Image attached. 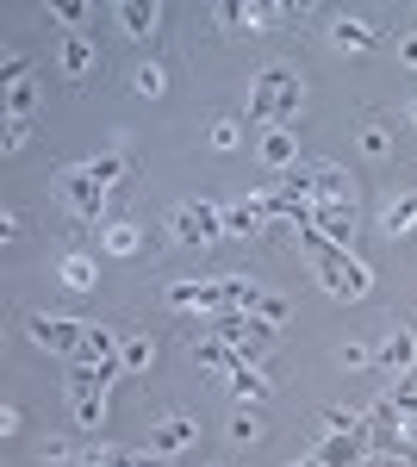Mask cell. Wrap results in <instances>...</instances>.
I'll return each instance as SVG.
<instances>
[{
    "mask_svg": "<svg viewBox=\"0 0 417 467\" xmlns=\"http://www.w3.org/2000/svg\"><path fill=\"white\" fill-rule=\"evenodd\" d=\"M361 467H412V462H392V455H368Z\"/></svg>",
    "mask_w": 417,
    "mask_h": 467,
    "instance_id": "obj_36",
    "label": "cell"
},
{
    "mask_svg": "<svg viewBox=\"0 0 417 467\" xmlns=\"http://www.w3.org/2000/svg\"><path fill=\"white\" fill-rule=\"evenodd\" d=\"M106 467H174V462H162V455H100Z\"/></svg>",
    "mask_w": 417,
    "mask_h": 467,
    "instance_id": "obj_28",
    "label": "cell"
},
{
    "mask_svg": "<svg viewBox=\"0 0 417 467\" xmlns=\"http://www.w3.org/2000/svg\"><path fill=\"white\" fill-rule=\"evenodd\" d=\"M88 175L100 181V187H119V181H125V156H94V162H88Z\"/></svg>",
    "mask_w": 417,
    "mask_h": 467,
    "instance_id": "obj_23",
    "label": "cell"
},
{
    "mask_svg": "<svg viewBox=\"0 0 417 467\" xmlns=\"http://www.w3.org/2000/svg\"><path fill=\"white\" fill-rule=\"evenodd\" d=\"M361 150H368V156H386V131L381 125H361Z\"/></svg>",
    "mask_w": 417,
    "mask_h": 467,
    "instance_id": "obj_31",
    "label": "cell"
},
{
    "mask_svg": "<svg viewBox=\"0 0 417 467\" xmlns=\"http://www.w3.org/2000/svg\"><path fill=\"white\" fill-rule=\"evenodd\" d=\"M318 200H330V206H355V187L337 162H312V206Z\"/></svg>",
    "mask_w": 417,
    "mask_h": 467,
    "instance_id": "obj_7",
    "label": "cell"
},
{
    "mask_svg": "<svg viewBox=\"0 0 417 467\" xmlns=\"http://www.w3.org/2000/svg\"><path fill=\"white\" fill-rule=\"evenodd\" d=\"M249 312H231V306H224V312H212V337H218V343H249Z\"/></svg>",
    "mask_w": 417,
    "mask_h": 467,
    "instance_id": "obj_13",
    "label": "cell"
},
{
    "mask_svg": "<svg viewBox=\"0 0 417 467\" xmlns=\"http://www.w3.org/2000/svg\"><path fill=\"white\" fill-rule=\"evenodd\" d=\"M94 467H106V462H100V455H94Z\"/></svg>",
    "mask_w": 417,
    "mask_h": 467,
    "instance_id": "obj_39",
    "label": "cell"
},
{
    "mask_svg": "<svg viewBox=\"0 0 417 467\" xmlns=\"http://www.w3.org/2000/svg\"><path fill=\"white\" fill-rule=\"evenodd\" d=\"M224 231H231V237H255V231H262V213H255V206H231V213H224Z\"/></svg>",
    "mask_w": 417,
    "mask_h": 467,
    "instance_id": "obj_18",
    "label": "cell"
},
{
    "mask_svg": "<svg viewBox=\"0 0 417 467\" xmlns=\"http://www.w3.org/2000/svg\"><path fill=\"white\" fill-rule=\"evenodd\" d=\"M75 424H81V431H100V424H106V399L100 393H81V399H75Z\"/></svg>",
    "mask_w": 417,
    "mask_h": 467,
    "instance_id": "obj_20",
    "label": "cell"
},
{
    "mask_svg": "<svg viewBox=\"0 0 417 467\" xmlns=\"http://www.w3.org/2000/svg\"><path fill=\"white\" fill-rule=\"evenodd\" d=\"M187 442H193V418H162V424H156V449H162V455H169V449H187Z\"/></svg>",
    "mask_w": 417,
    "mask_h": 467,
    "instance_id": "obj_17",
    "label": "cell"
},
{
    "mask_svg": "<svg viewBox=\"0 0 417 467\" xmlns=\"http://www.w3.org/2000/svg\"><path fill=\"white\" fill-rule=\"evenodd\" d=\"M412 125H417V100H412Z\"/></svg>",
    "mask_w": 417,
    "mask_h": 467,
    "instance_id": "obj_38",
    "label": "cell"
},
{
    "mask_svg": "<svg viewBox=\"0 0 417 467\" xmlns=\"http://www.w3.org/2000/svg\"><path fill=\"white\" fill-rule=\"evenodd\" d=\"M287 312H293V299H287V293H262L249 318H262V324H280V318H287Z\"/></svg>",
    "mask_w": 417,
    "mask_h": 467,
    "instance_id": "obj_22",
    "label": "cell"
},
{
    "mask_svg": "<svg viewBox=\"0 0 417 467\" xmlns=\"http://www.w3.org/2000/svg\"><path fill=\"white\" fill-rule=\"evenodd\" d=\"M88 63H94L88 37H69V44H63V69H69V75H88Z\"/></svg>",
    "mask_w": 417,
    "mask_h": 467,
    "instance_id": "obj_24",
    "label": "cell"
},
{
    "mask_svg": "<svg viewBox=\"0 0 417 467\" xmlns=\"http://www.w3.org/2000/svg\"><path fill=\"white\" fill-rule=\"evenodd\" d=\"M368 455H374V449H368V431H355V436H324V442H318V462H324V467H361Z\"/></svg>",
    "mask_w": 417,
    "mask_h": 467,
    "instance_id": "obj_6",
    "label": "cell"
},
{
    "mask_svg": "<svg viewBox=\"0 0 417 467\" xmlns=\"http://www.w3.org/2000/svg\"><path fill=\"white\" fill-rule=\"evenodd\" d=\"M386 237H405V231H412L417 224V193H399V200H392V206H386Z\"/></svg>",
    "mask_w": 417,
    "mask_h": 467,
    "instance_id": "obj_16",
    "label": "cell"
},
{
    "mask_svg": "<svg viewBox=\"0 0 417 467\" xmlns=\"http://www.w3.org/2000/svg\"><path fill=\"white\" fill-rule=\"evenodd\" d=\"M330 37H337V50H374V44H381V32H374V26H355V19H337V26H330Z\"/></svg>",
    "mask_w": 417,
    "mask_h": 467,
    "instance_id": "obj_14",
    "label": "cell"
},
{
    "mask_svg": "<svg viewBox=\"0 0 417 467\" xmlns=\"http://www.w3.org/2000/svg\"><path fill=\"white\" fill-rule=\"evenodd\" d=\"M293 156H299L293 131H287V125H268V131H262V162L280 175V169H293Z\"/></svg>",
    "mask_w": 417,
    "mask_h": 467,
    "instance_id": "obj_10",
    "label": "cell"
},
{
    "mask_svg": "<svg viewBox=\"0 0 417 467\" xmlns=\"http://www.w3.org/2000/svg\"><path fill=\"white\" fill-rule=\"evenodd\" d=\"M100 387H106V368H100V361H69V399L100 393Z\"/></svg>",
    "mask_w": 417,
    "mask_h": 467,
    "instance_id": "obj_15",
    "label": "cell"
},
{
    "mask_svg": "<svg viewBox=\"0 0 417 467\" xmlns=\"http://www.w3.org/2000/svg\"><path fill=\"white\" fill-rule=\"evenodd\" d=\"M125 368H131V374L150 368V337H131V343H125Z\"/></svg>",
    "mask_w": 417,
    "mask_h": 467,
    "instance_id": "obj_29",
    "label": "cell"
},
{
    "mask_svg": "<svg viewBox=\"0 0 417 467\" xmlns=\"http://www.w3.org/2000/svg\"><path fill=\"white\" fill-rule=\"evenodd\" d=\"M32 107H37V88H32V81L6 88V119H26V125H32Z\"/></svg>",
    "mask_w": 417,
    "mask_h": 467,
    "instance_id": "obj_19",
    "label": "cell"
},
{
    "mask_svg": "<svg viewBox=\"0 0 417 467\" xmlns=\"http://www.w3.org/2000/svg\"><path fill=\"white\" fill-rule=\"evenodd\" d=\"M138 88H143V94H162V63H143V69H138Z\"/></svg>",
    "mask_w": 417,
    "mask_h": 467,
    "instance_id": "obj_30",
    "label": "cell"
},
{
    "mask_svg": "<svg viewBox=\"0 0 417 467\" xmlns=\"http://www.w3.org/2000/svg\"><path fill=\"white\" fill-rule=\"evenodd\" d=\"M299 244H306V255H312L318 281L337 293V299H368V293H374V275H368V268H361L343 244H330L318 224H299Z\"/></svg>",
    "mask_w": 417,
    "mask_h": 467,
    "instance_id": "obj_1",
    "label": "cell"
},
{
    "mask_svg": "<svg viewBox=\"0 0 417 467\" xmlns=\"http://www.w3.org/2000/svg\"><path fill=\"white\" fill-rule=\"evenodd\" d=\"M312 224L330 237V244H343V250L355 244V206H330V200H318V206H312Z\"/></svg>",
    "mask_w": 417,
    "mask_h": 467,
    "instance_id": "obj_8",
    "label": "cell"
},
{
    "mask_svg": "<svg viewBox=\"0 0 417 467\" xmlns=\"http://www.w3.org/2000/svg\"><path fill=\"white\" fill-rule=\"evenodd\" d=\"M255 299H262V293L249 287V281H224V306H231V312H255Z\"/></svg>",
    "mask_w": 417,
    "mask_h": 467,
    "instance_id": "obj_25",
    "label": "cell"
},
{
    "mask_svg": "<svg viewBox=\"0 0 417 467\" xmlns=\"http://www.w3.org/2000/svg\"><path fill=\"white\" fill-rule=\"evenodd\" d=\"M374 368H392V374H412V368H417V337H412V330H392V337H386V349L374 356Z\"/></svg>",
    "mask_w": 417,
    "mask_h": 467,
    "instance_id": "obj_9",
    "label": "cell"
},
{
    "mask_svg": "<svg viewBox=\"0 0 417 467\" xmlns=\"http://www.w3.org/2000/svg\"><path fill=\"white\" fill-rule=\"evenodd\" d=\"M156 19H162L156 0H125V6H119V26H125L131 37H150V32H156Z\"/></svg>",
    "mask_w": 417,
    "mask_h": 467,
    "instance_id": "obj_11",
    "label": "cell"
},
{
    "mask_svg": "<svg viewBox=\"0 0 417 467\" xmlns=\"http://www.w3.org/2000/svg\"><path fill=\"white\" fill-rule=\"evenodd\" d=\"M169 231L181 244H218V237H224V213H218L212 200H193V206L169 213Z\"/></svg>",
    "mask_w": 417,
    "mask_h": 467,
    "instance_id": "obj_3",
    "label": "cell"
},
{
    "mask_svg": "<svg viewBox=\"0 0 417 467\" xmlns=\"http://www.w3.org/2000/svg\"><path fill=\"white\" fill-rule=\"evenodd\" d=\"M106 244H112L119 255H131L138 250V224H106Z\"/></svg>",
    "mask_w": 417,
    "mask_h": 467,
    "instance_id": "obj_27",
    "label": "cell"
},
{
    "mask_svg": "<svg viewBox=\"0 0 417 467\" xmlns=\"http://www.w3.org/2000/svg\"><path fill=\"white\" fill-rule=\"evenodd\" d=\"M231 393H237V399H262V393H268V374H255V368H231Z\"/></svg>",
    "mask_w": 417,
    "mask_h": 467,
    "instance_id": "obj_21",
    "label": "cell"
},
{
    "mask_svg": "<svg viewBox=\"0 0 417 467\" xmlns=\"http://www.w3.org/2000/svg\"><path fill=\"white\" fill-rule=\"evenodd\" d=\"M26 337H32L37 349H57V356H69V361L88 356V324H69V318H44V312H32V318H26Z\"/></svg>",
    "mask_w": 417,
    "mask_h": 467,
    "instance_id": "obj_2",
    "label": "cell"
},
{
    "mask_svg": "<svg viewBox=\"0 0 417 467\" xmlns=\"http://www.w3.org/2000/svg\"><path fill=\"white\" fill-rule=\"evenodd\" d=\"M63 281H69V287H94V262H88V255H69V262H63Z\"/></svg>",
    "mask_w": 417,
    "mask_h": 467,
    "instance_id": "obj_26",
    "label": "cell"
},
{
    "mask_svg": "<svg viewBox=\"0 0 417 467\" xmlns=\"http://www.w3.org/2000/svg\"><path fill=\"white\" fill-rule=\"evenodd\" d=\"M63 193H69V206H75L81 218H94V224L106 218V187H100L94 175H88V169H75V175L63 181Z\"/></svg>",
    "mask_w": 417,
    "mask_h": 467,
    "instance_id": "obj_5",
    "label": "cell"
},
{
    "mask_svg": "<svg viewBox=\"0 0 417 467\" xmlns=\"http://www.w3.org/2000/svg\"><path fill=\"white\" fill-rule=\"evenodd\" d=\"M343 368H368V349L361 343H343Z\"/></svg>",
    "mask_w": 417,
    "mask_h": 467,
    "instance_id": "obj_34",
    "label": "cell"
},
{
    "mask_svg": "<svg viewBox=\"0 0 417 467\" xmlns=\"http://www.w3.org/2000/svg\"><path fill=\"white\" fill-rule=\"evenodd\" d=\"M399 57H405V69H417V32H412V37H399Z\"/></svg>",
    "mask_w": 417,
    "mask_h": 467,
    "instance_id": "obj_35",
    "label": "cell"
},
{
    "mask_svg": "<svg viewBox=\"0 0 417 467\" xmlns=\"http://www.w3.org/2000/svg\"><path fill=\"white\" fill-rule=\"evenodd\" d=\"M169 306L174 312H224V281H174L169 287Z\"/></svg>",
    "mask_w": 417,
    "mask_h": 467,
    "instance_id": "obj_4",
    "label": "cell"
},
{
    "mask_svg": "<svg viewBox=\"0 0 417 467\" xmlns=\"http://www.w3.org/2000/svg\"><path fill=\"white\" fill-rule=\"evenodd\" d=\"M50 13H57V19H69V26H75V19H88V6H81V0H57Z\"/></svg>",
    "mask_w": 417,
    "mask_h": 467,
    "instance_id": "obj_32",
    "label": "cell"
},
{
    "mask_svg": "<svg viewBox=\"0 0 417 467\" xmlns=\"http://www.w3.org/2000/svg\"><path fill=\"white\" fill-rule=\"evenodd\" d=\"M212 144H218V150H237V125H212Z\"/></svg>",
    "mask_w": 417,
    "mask_h": 467,
    "instance_id": "obj_33",
    "label": "cell"
},
{
    "mask_svg": "<svg viewBox=\"0 0 417 467\" xmlns=\"http://www.w3.org/2000/svg\"><path fill=\"white\" fill-rule=\"evenodd\" d=\"M293 467H324V462H318V455H306V462H293Z\"/></svg>",
    "mask_w": 417,
    "mask_h": 467,
    "instance_id": "obj_37",
    "label": "cell"
},
{
    "mask_svg": "<svg viewBox=\"0 0 417 467\" xmlns=\"http://www.w3.org/2000/svg\"><path fill=\"white\" fill-rule=\"evenodd\" d=\"M218 19H224V26H249V32H255V26H268V19H275V6H255V0H231V6H218Z\"/></svg>",
    "mask_w": 417,
    "mask_h": 467,
    "instance_id": "obj_12",
    "label": "cell"
}]
</instances>
